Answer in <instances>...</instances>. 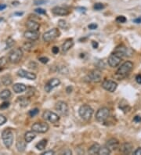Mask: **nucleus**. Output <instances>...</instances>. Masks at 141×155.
<instances>
[{"label": "nucleus", "mask_w": 141, "mask_h": 155, "mask_svg": "<svg viewBox=\"0 0 141 155\" xmlns=\"http://www.w3.org/2000/svg\"><path fill=\"white\" fill-rule=\"evenodd\" d=\"M133 68V63L130 61H126L125 63H123L122 65L119 67L118 71L115 74V77L117 78V79L122 80L123 78H125L130 72Z\"/></svg>", "instance_id": "obj_1"}, {"label": "nucleus", "mask_w": 141, "mask_h": 155, "mask_svg": "<svg viewBox=\"0 0 141 155\" xmlns=\"http://www.w3.org/2000/svg\"><path fill=\"white\" fill-rule=\"evenodd\" d=\"M93 109L87 104H84L78 109V114L80 117L85 121H90L93 114Z\"/></svg>", "instance_id": "obj_2"}, {"label": "nucleus", "mask_w": 141, "mask_h": 155, "mask_svg": "<svg viewBox=\"0 0 141 155\" xmlns=\"http://www.w3.org/2000/svg\"><path fill=\"white\" fill-rule=\"evenodd\" d=\"M2 139L5 146L10 148L13 143V133L10 129H6L2 133Z\"/></svg>", "instance_id": "obj_3"}, {"label": "nucleus", "mask_w": 141, "mask_h": 155, "mask_svg": "<svg viewBox=\"0 0 141 155\" xmlns=\"http://www.w3.org/2000/svg\"><path fill=\"white\" fill-rule=\"evenodd\" d=\"M60 35V31H59V29L52 28L43 34V39L44 40V42H49L53 41L54 39L58 38Z\"/></svg>", "instance_id": "obj_4"}, {"label": "nucleus", "mask_w": 141, "mask_h": 155, "mask_svg": "<svg viewBox=\"0 0 141 155\" xmlns=\"http://www.w3.org/2000/svg\"><path fill=\"white\" fill-rule=\"evenodd\" d=\"M23 57V51L21 48L13 49L9 53V61L12 63H17L20 62Z\"/></svg>", "instance_id": "obj_5"}, {"label": "nucleus", "mask_w": 141, "mask_h": 155, "mask_svg": "<svg viewBox=\"0 0 141 155\" xmlns=\"http://www.w3.org/2000/svg\"><path fill=\"white\" fill-rule=\"evenodd\" d=\"M115 53L119 55L120 57H130L133 55V49L129 47L125 46L124 45H120L119 46H117L115 49Z\"/></svg>", "instance_id": "obj_6"}, {"label": "nucleus", "mask_w": 141, "mask_h": 155, "mask_svg": "<svg viewBox=\"0 0 141 155\" xmlns=\"http://www.w3.org/2000/svg\"><path fill=\"white\" fill-rule=\"evenodd\" d=\"M110 116V110L107 107L100 108L96 114V119L99 122H104Z\"/></svg>", "instance_id": "obj_7"}, {"label": "nucleus", "mask_w": 141, "mask_h": 155, "mask_svg": "<svg viewBox=\"0 0 141 155\" xmlns=\"http://www.w3.org/2000/svg\"><path fill=\"white\" fill-rule=\"evenodd\" d=\"M49 129V124L45 122H36L31 126L33 132L37 133H46Z\"/></svg>", "instance_id": "obj_8"}, {"label": "nucleus", "mask_w": 141, "mask_h": 155, "mask_svg": "<svg viewBox=\"0 0 141 155\" xmlns=\"http://www.w3.org/2000/svg\"><path fill=\"white\" fill-rule=\"evenodd\" d=\"M43 118L46 121H49V122L51 123H57L59 121L60 117L57 114L54 112H52L50 110H46L45 112L43 114Z\"/></svg>", "instance_id": "obj_9"}, {"label": "nucleus", "mask_w": 141, "mask_h": 155, "mask_svg": "<svg viewBox=\"0 0 141 155\" xmlns=\"http://www.w3.org/2000/svg\"><path fill=\"white\" fill-rule=\"evenodd\" d=\"M87 77L89 78V79L91 82H100L102 80V73L100 72V70L99 69L93 70L88 74Z\"/></svg>", "instance_id": "obj_10"}, {"label": "nucleus", "mask_w": 141, "mask_h": 155, "mask_svg": "<svg viewBox=\"0 0 141 155\" xmlns=\"http://www.w3.org/2000/svg\"><path fill=\"white\" fill-rule=\"evenodd\" d=\"M56 110H57L58 113L60 114H61L63 116H65L67 115L68 113V106L67 103L64 102V101H58L57 104H56L55 106Z\"/></svg>", "instance_id": "obj_11"}, {"label": "nucleus", "mask_w": 141, "mask_h": 155, "mask_svg": "<svg viewBox=\"0 0 141 155\" xmlns=\"http://www.w3.org/2000/svg\"><path fill=\"white\" fill-rule=\"evenodd\" d=\"M121 61H122V57L114 53L109 57L107 63H108L110 67H116L120 64Z\"/></svg>", "instance_id": "obj_12"}, {"label": "nucleus", "mask_w": 141, "mask_h": 155, "mask_svg": "<svg viewBox=\"0 0 141 155\" xmlns=\"http://www.w3.org/2000/svg\"><path fill=\"white\" fill-rule=\"evenodd\" d=\"M102 87L105 90L108 91L110 92H114L116 90L118 87V84L115 81H111V80H105L104 82L102 83Z\"/></svg>", "instance_id": "obj_13"}, {"label": "nucleus", "mask_w": 141, "mask_h": 155, "mask_svg": "<svg viewBox=\"0 0 141 155\" xmlns=\"http://www.w3.org/2000/svg\"><path fill=\"white\" fill-rule=\"evenodd\" d=\"M60 85V81L58 78H51L49 82L46 84L45 90L46 92H49L52 89H53L56 87H57Z\"/></svg>", "instance_id": "obj_14"}, {"label": "nucleus", "mask_w": 141, "mask_h": 155, "mask_svg": "<svg viewBox=\"0 0 141 155\" xmlns=\"http://www.w3.org/2000/svg\"><path fill=\"white\" fill-rule=\"evenodd\" d=\"M17 75L21 78H27L28 80H35L36 79V75L32 72H27L24 69H20L17 72Z\"/></svg>", "instance_id": "obj_15"}, {"label": "nucleus", "mask_w": 141, "mask_h": 155, "mask_svg": "<svg viewBox=\"0 0 141 155\" xmlns=\"http://www.w3.org/2000/svg\"><path fill=\"white\" fill-rule=\"evenodd\" d=\"M106 147H108V149L110 151H116L118 148H119V141L115 138L110 139L107 142Z\"/></svg>", "instance_id": "obj_16"}, {"label": "nucleus", "mask_w": 141, "mask_h": 155, "mask_svg": "<svg viewBox=\"0 0 141 155\" xmlns=\"http://www.w3.org/2000/svg\"><path fill=\"white\" fill-rule=\"evenodd\" d=\"M24 35H25V39H28V40H31V41H36L39 38V31H30V30L25 31Z\"/></svg>", "instance_id": "obj_17"}, {"label": "nucleus", "mask_w": 141, "mask_h": 155, "mask_svg": "<svg viewBox=\"0 0 141 155\" xmlns=\"http://www.w3.org/2000/svg\"><path fill=\"white\" fill-rule=\"evenodd\" d=\"M52 12L53 14L57 15V16H67L70 13L69 10L67 9L63 8V7H60V6H55L52 9Z\"/></svg>", "instance_id": "obj_18"}, {"label": "nucleus", "mask_w": 141, "mask_h": 155, "mask_svg": "<svg viewBox=\"0 0 141 155\" xmlns=\"http://www.w3.org/2000/svg\"><path fill=\"white\" fill-rule=\"evenodd\" d=\"M133 146L130 143H124L123 144L121 145L120 151L122 153L125 154H129L131 152L133 151Z\"/></svg>", "instance_id": "obj_19"}, {"label": "nucleus", "mask_w": 141, "mask_h": 155, "mask_svg": "<svg viewBox=\"0 0 141 155\" xmlns=\"http://www.w3.org/2000/svg\"><path fill=\"white\" fill-rule=\"evenodd\" d=\"M26 26L30 31H39V28H40V25H39V23H37L35 21H32V20H29V21H27Z\"/></svg>", "instance_id": "obj_20"}, {"label": "nucleus", "mask_w": 141, "mask_h": 155, "mask_svg": "<svg viewBox=\"0 0 141 155\" xmlns=\"http://www.w3.org/2000/svg\"><path fill=\"white\" fill-rule=\"evenodd\" d=\"M74 45V41L73 39H67L63 43V45H62V52L63 53H66V52H68L71 48H72Z\"/></svg>", "instance_id": "obj_21"}, {"label": "nucleus", "mask_w": 141, "mask_h": 155, "mask_svg": "<svg viewBox=\"0 0 141 155\" xmlns=\"http://www.w3.org/2000/svg\"><path fill=\"white\" fill-rule=\"evenodd\" d=\"M13 89L16 93H21V92H25L27 89V86L25 84L22 83H16L14 86H13Z\"/></svg>", "instance_id": "obj_22"}, {"label": "nucleus", "mask_w": 141, "mask_h": 155, "mask_svg": "<svg viewBox=\"0 0 141 155\" xmlns=\"http://www.w3.org/2000/svg\"><path fill=\"white\" fill-rule=\"evenodd\" d=\"M16 147L19 152H24L26 148V141L23 139H18L16 143Z\"/></svg>", "instance_id": "obj_23"}, {"label": "nucleus", "mask_w": 141, "mask_h": 155, "mask_svg": "<svg viewBox=\"0 0 141 155\" xmlns=\"http://www.w3.org/2000/svg\"><path fill=\"white\" fill-rule=\"evenodd\" d=\"M100 148V146L99 143H94V144H93L92 146L89 148V151H88L89 154L93 155L98 154Z\"/></svg>", "instance_id": "obj_24"}, {"label": "nucleus", "mask_w": 141, "mask_h": 155, "mask_svg": "<svg viewBox=\"0 0 141 155\" xmlns=\"http://www.w3.org/2000/svg\"><path fill=\"white\" fill-rule=\"evenodd\" d=\"M35 137H36V135H35V132H33V131L27 132L25 135V139L26 143H31L33 139H35Z\"/></svg>", "instance_id": "obj_25"}, {"label": "nucleus", "mask_w": 141, "mask_h": 155, "mask_svg": "<svg viewBox=\"0 0 141 155\" xmlns=\"http://www.w3.org/2000/svg\"><path fill=\"white\" fill-rule=\"evenodd\" d=\"M13 82L12 77H11L10 75H3L2 77V83L4 85V86H7L11 85Z\"/></svg>", "instance_id": "obj_26"}, {"label": "nucleus", "mask_w": 141, "mask_h": 155, "mask_svg": "<svg viewBox=\"0 0 141 155\" xmlns=\"http://www.w3.org/2000/svg\"><path fill=\"white\" fill-rule=\"evenodd\" d=\"M10 96H11V92L9 89L2 90V92H0V99H1V100H8L9 98H10Z\"/></svg>", "instance_id": "obj_27"}, {"label": "nucleus", "mask_w": 141, "mask_h": 155, "mask_svg": "<svg viewBox=\"0 0 141 155\" xmlns=\"http://www.w3.org/2000/svg\"><path fill=\"white\" fill-rule=\"evenodd\" d=\"M47 146V139H42L41 141H39V143H37L35 147H36L37 150H39V151H43V150L45 149L46 147Z\"/></svg>", "instance_id": "obj_28"}, {"label": "nucleus", "mask_w": 141, "mask_h": 155, "mask_svg": "<svg viewBox=\"0 0 141 155\" xmlns=\"http://www.w3.org/2000/svg\"><path fill=\"white\" fill-rule=\"evenodd\" d=\"M17 102H19L21 107H27L30 103V100L28 98H26L25 96H21L17 99Z\"/></svg>", "instance_id": "obj_29"}, {"label": "nucleus", "mask_w": 141, "mask_h": 155, "mask_svg": "<svg viewBox=\"0 0 141 155\" xmlns=\"http://www.w3.org/2000/svg\"><path fill=\"white\" fill-rule=\"evenodd\" d=\"M124 103H125V104H123V100L121 101L120 104H119V108H120L121 110H122L125 113H126L130 110V107H129V104H128L125 100Z\"/></svg>", "instance_id": "obj_30"}, {"label": "nucleus", "mask_w": 141, "mask_h": 155, "mask_svg": "<svg viewBox=\"0 0 141 155\" xmlns=\"http://www.w3.org/2000/svg\"><path fill=\"white\" fill-rule=\"evenodd\" d=\"M111 153V151L108 149V147H107L106 146L104 147H100V151H99V155H107L110 154Z\"/></svg>", "instance_id": "obj_31"}, {"label": "nucleus", "mask_w": 141, "mask_h": 155, "mask_svg": "<svg viewBox=\"0 0 141 155\" xmlns=\"http://www.w3.org/2000/svg\"><path fill=\"white\" fill-rule=\"evenodd\" d=\"M6 63H7V58L5 57H1V58H0V72H1L2 70H3V68H4Z\"/></svg>", "instance_id": "obj_32"}, {"label": "nucleus", "mask_w": 141, "mask_h": 155, "mask_svg": "<svg viewBox=\"0 0 141 155\" xmlns=\"http://www.w3.org/2000/svg\"><path fill=\"white\" fill-rule=\"evenodd\" d=\"M58 25H59L60 28H63V29H67L68 28V24L67 22H66L64 20H60L59 21H58Z\"/></svg>", "instance_id": "obj_33"}, {"label": "nucleus", "mask_w": 141, "mask_h": 155, "mask_svg": "<svg viewBox=\"0 0 141 155\" xmlns=\"http://www.w3.org/2000/svg\"><path fill=\"white\" fill-rule=\"evenodd\" d=\"M104 5L103 3H100V2H97V3H95L93 6V8L95 10H101L103 9H104Z\"/></svg>", "instance_id": "obj_34"}, {"label": "nucleus", "mask_w": 141, "mask_h": 155, "mask_svg": "<svg viewBox=\"0 0 141 155\" xmlns=\"http://www.w3.org/2000/svg\"><path fill=\"white\" fill-rule=\"evenodd\" d=\"M126 21H127V19L125 18V16H117L116 22L120 23V24H123V23L126 22Z\"/></svg>", "instance_id": "obj_35"}, {"label": "nucleus", "mask_w": 141, "mask_h": 155, "mask_svg": "<svg viewBox=\"0 0 141 155\" xmlns=\"http://www.w3.org/2000/svg\"><path fill=\"white\" fill-rule=\"evenodd\" d=\"M39 109L35 108V109H32V110H30V111H29V113H28V114L31 117H35V115H37V114H39Z\"/></svg>", "instance_id": "obj_36"}, {"label": "nucleus", "mask_w": 141, "mask_h": 155, "mask_svg": "<svg viewBox=\"0 0 141 155\" xmlns=\"http://www.w3.org/2000/svg\"><path fill=\"white\" fill-rule=\"evenodd\" d=\"M6 45H7V48H10L14 45V40L12 38H9L6 41Z\"/></svg>", "instance_id": "obj_37"}, {"label": "nucleus", "mask_w": 141, "mask_h": 155, "mask_svg": "<svg viewBox=\"0 0 141 155\" xmlns=\"http://www.w3.org/2000/svg\"><path fill=\"white\" fill-rule=\"evenodd\" d=\"M47 2H48V0H35V1H34V4L43 5V4H46Z\"/></svg>", "instance_id": "obj_38"}, {"label": "nucleus", "mask_w": 141, "mask_h": 155, "mask_svg": "<svg viewBox=\"0 0 141 155\" xmlns=\"http://www.w3.org/2000/svg\"><path fill=\"white\" fill-rule=\"evenodd\" d=\"M9 107H10V103L9 102L2 103V104L0 105V110H3V109L8 108Z\"/></svg>", "instance_id": "obj_39"}, {"label": "nucleus", "mask_w": 141, "mask_h": 155, "mask_svg": "<svg viewBox=\"0 0 141 155\" xmlns=\"http://www.w3.org/2000/svg\"><path fill=\"white\" fill-rule=\"evenodd\" d=\"M6 121H7V119H6V117L2 114H0V125L4 124L6 122Z\"/></svg>", "instance_id": "obj_40"}, {"label": "nucleus", "mask_w": 141, "mask_h": 155, "mask_svg": "<svg viewBox=\"0 0 141 155\" xmlns=\"http://www.w3.org/2000/svg\"><path fill=\"white\" fill-rule=\"evenodd\" d=\"M35 11L37 13H39V14H46V12L45 10H43V9H42V8L35 9Z\"/></svg>", "instance_id": "obj_41"}, {"label": "nucleus", "mask_w": 141, "mask_h": 155, "mask_svg": "<svg viewBox=\"0 0 141 155\" xmlns=\"http://www.w3.org/2000/svg\"><path fill=\"white\" fill-rule=\"evenodd\" d=\"M39 61L42 62L43 63H47L49 62V58H47L46 57H42L39 58Z\"/></svg>", "instance_id": "obj_42"}, {"label": "nucleus", "mask_w": 141, "mask_h": 155, "mask_svg": "<svg viewBox=\"0 0 141 155\" xmlns=\"http://www.w3.org/2000/svg\"><path fill=\"white\" fill-rule=\"evenodd\" d=\"M88 28L90 30H95V29L97 28V25H96V24H94V23H92V24H90V25H89Z\"/></svg>", "instance_id": "obj_43"}, {"label": "nucleus", "mask_w": 141, "mask_h": 155, "mask_svg": "<svg viewBox=\"0 0 141 155\" xmlns=\"http://www.w3.org/2000/svg\"><path fill=\"white\" fill-rule=\"evenodd\" d=\"M53 155V154H55V152L53 151H52V150H50V151H45V152H43V154H42V155Z\"/></svg>", "instance_id": "obj_44"}, {"label": "nucleus", "mask_w": 141, "mask_h": 155, "mask_svg": "<svg viewBox=\"0 0 141 155\" xmlns=\"http://www.w3.org/2000/svg\"><path fill=\"white\" fill-rule=\"evenodd\" d=\"M59 51L60 49L57 46H53V48H52V52H53V54H57V53H59Z\"/></svg>", "instance_id": "obj_45"}, {"label": "nucleus", "mask_w": 141, "mask_h": 155, "mask_svg": "<svg viewBox=\"0 0 141 155\" xmlns=\"http://www.w3.org/2000/svg\"><path fill=\"white\" fill-rule=\"evenodd\" d=\"M61 154H68V155H71L72 154V151L70 149H66L65 151H63L61 152Z\"/></svg>", "instance_id": "obj_46"}, {"label": "nucleus", "mask_w": 141, "mask_h": 155, "mask_svg": "<svg viewBox=\"0 0 141 155\" xmlns=\"http://www.w3.org/2000/svg\"><path fill=\"white\" fill-rule=\"evenodd\" d=\"M133 121H134L135 122H137V123L141 122V117L139 116V115H137V116L134 117V118H133Z\"/></svg>", "instance_id": "obj_47"}, {"label": "nucleus", "mask_w": 141, "mask_h": 155, "mask_svg": "<svg viewBox=\"0 0 141 155\" xmlns=\"http://www.w3.org/2000/svg\"><path fill=\"white\" fill-rule=\"evenodd\" d=\"M92 45H93V47L94 49H97V48H98V46H99V44H98V42H97L93 41L92 42Z\"/></svg>", "instance_id": "obj_48"}, {"label": "nucleus", "mask_w": 141, "mask_h": 155, "mask_svg": "<svg viewBox=\"0 0 141 155\" xmlns=\"http://www.w3.org/2000/svg\"><path fill=\"white\" fill-rule=\"evenodd\" d=\"M136 81L138 84H141V75H138L136 77Z\"/></svg>", "instance_id": "obj_49"}, {"label": "nucleus", "mask_w": 141, "mask_h": 155, "mask_svg": "<svg viewBox=\"0 0 141 155\" xmlns=\"http://www.w3.org/2000/svg\"><path fill=\"white\" fill-rule=\"evenodd\" d=\"M134 154H135V155H141V147H139V148H137V149L136 150L135 152H134Z\"/></svg>", "instance_id": "obj_50"}, {"label": "nucleus", "mask_w": 141, "mask_h": 155, "mask_svg": "<svg viewBox=\"0 0 141 155\" xmlns=\"http://www.w3.org/2000/svg\"><path fill=\"white\" fill-rule=\"evenodd\" d=\"M133 22L136 23V24H140V23H141V16L134 19V20H133Z\"/></svg>", "instance_id": "obj_51"}, {"label": "nucleus", "mask_w": 141, "mask_h": 155, "mask_svg": "<svg viewBox=\"0 0 141 155\" xmlns=\"http://www.w3.org/2000/svg\"><path fill=\"white\" fill-rule=\"evenodd\" d=\"M6 8V5L0 4V11L3 10H5Z\"/></svg>", "instance_id": "obj_52"}, {"label": "nucleus", "mask_w": 141, "mask_h": 155, "mask_svg": "<svg viewBox=\"0 0 141 155\" xmlns=\"http://www.w3.org/2000/svg\"><path fill=\"white\" fill-rule=\"evenodd\" d=\"M66 91H67L68 93H71L72 91V87H71V86H68V88H67V90H66Z\"/></svg>", "instance_id": "obj_53"}, {"label": "nucleus", "mask_w": 141, "mask_h": 155, "mask_svg": "<svg viewBox=\"0 0 141 155\" xmlns=\"http://www.w3.org/2000/svg\"><path fill=\"white\" fill-rule=\"evenodd\" d=\"M15 14H16V15H22L23 13H16Z\"/></svg>", "instance_id": "obj_54"}]
</instances>
